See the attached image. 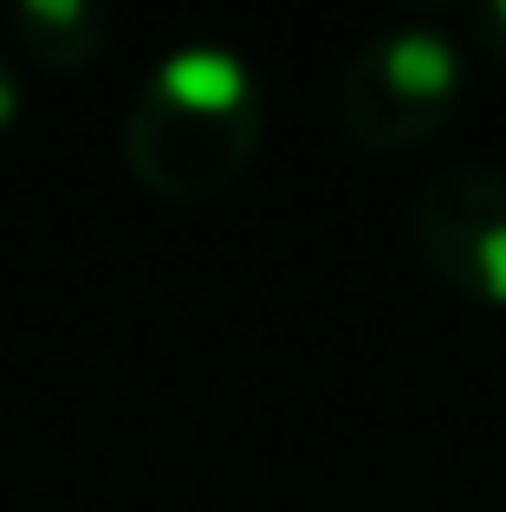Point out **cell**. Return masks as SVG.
I'll list each match as a JSON object with an SVG mask.
<instances>
[{
  "mask_svg": "<svg viewBox=\"0 0 506 512\" xmlns=\"http://www.w3.org/2000/svg\"><path fill=\"white\" fill-rule=\"evenodd\" d=\"M468 91V52L442 20H396L370 33L338 72V124L357 150L403 156L429 143Z\"/></svg>",
  "mask_w": 506,
  "mask_h": 512,
  "instance_id": "7a4b0ae2",
  "label": "cell"
},
{
  "mask_svg": "<svg viewBox=\"0 0 506 512\" xmlns=\"http://www.w3.org/2000/svg\"><path fill=\"white\" fill-rule=\"evenodd\" d=\"M111 13L91 7V0H20L7 13V39L13 52H26L33 65L72 78L85 65H98V52L111 46Z\"/></svg>",
  "mask_w": 506,
  "mask_h": 512,
  "instance_id": "277c9868",
  "label": "cell"
},
{
  "mask_svg": "<svg viewBox=\"0 0 506 512\" xmlns=\"http://www.w3.org/2000/svg\"><path fill=\"white\" fill-rule=\"evenodd\" d=\"M20 104H26V85H20V65H13V52H0V130L20 117Z\"/></svg>",
  "mask_w": 506,
  "mask_h": 512,
  "instance_id": "8992f818",
  "label": "cell"
},
{
  "mask_svg": "<svg viewBox=\"0 0 506 512\" xmlns=\"http://www.w3.org/2000/svg\"><path fill=\"white\" fill-rule=\"evenodd\" d=\"M455 33H461V46H474L487 65L506 72V0H481V7H468Z\"/></svg>",
  "mask_w": 506,
  "mask_h": 512,
  "instance_id": "5b68a950",
  "label": "cell"
},
{
  "mask_svg": "<svg viewBox=\"0 0 506 512\" xmlns=\"http://www.w3.org/2000/svg\"><path fill=\"white\" fill-rule=\"evenodd\" d=\"M409 247L455 299L506 312V163H448L416 188Z\"/></svg>",
  "mask_w": 506,
  "mask_h": 512,
  "instance_id": "3957f363",
  "label": "cell"
},
{
  "mask_svg": "<svg viewBox=\"0 0 506 512\" xmlns=\"http://www.w3.org/2000/svg\"><path fill=\"white\" fill-rule=\"evenodd\" d=\"M260 72L228 39H182L137 78L124 111V163L169 208L215 201L260 150Z\"/></svg>",
  "mask_w": 506,
  "mask_h": 512,
  "instance_id": "6da1fadb",
  "label": "cell"
}]
</instances>
